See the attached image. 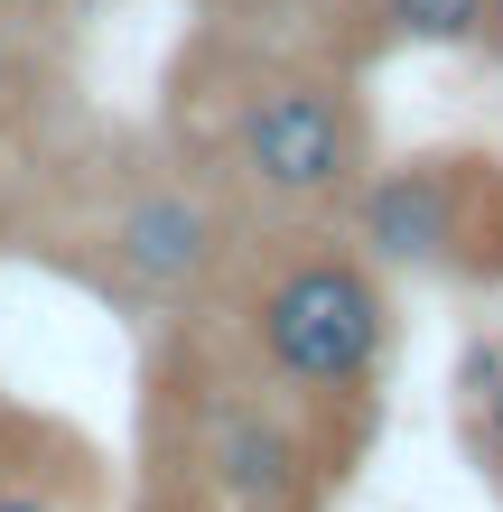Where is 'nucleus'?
Masks as SVG:
<instances>
[{
  "label": "nucleus",
  "instance_id": "6e6552de",
  "mask_svg": "<svg viewBox=\"0 0 503 512\" xmlns=\"http://www.w3.org/2000/svg\"><path fill=\"white\" fill-rule=\"evenodd\" d=\"M476 38H485V47L503 56V0H485V19H476Z\"/></svg>",
  "mask_w": 503,
  "mask_h": 512
},
{
  "label": "nucleus",
  "instance_id": "0eeeda50",
  "mask_svg": "<svg viewBox=\"0 0 503 512\" xmlns=\"http://www.w3.org/2000/svg\"><path fill=\"white\" fill-rule=\"evenodd\" d=\"M485 429H494V447H503V364L485 373Z\"/></svg>",
  "mask_w": 503,
  "mask_h": 512
},
{
  "label": "nucleus",
  "instance_id": "7ed1b4c3",
  "mask_svg": "<svg viewBox=\"0 0 503 512\" xmlns=\"http://www.w3.org/2000/svg\"><path fill=\"white\" fill-rule=\"evenodd\" d=\"M466 159H410V168H373L354 177V224H364L373 261H448V243L466 233Z\"/></svg>",
  "mask_w": 503,
  "mask_h": 512
},
{
  "label": "nucleus",
  "instance_id": "f03ea898",
  "mask_svg": "<svg viewBox=\"0 0 503 512\" xmlns=\"http://www.w3.org/2000/svg\"><path fill=\"white\" fill-rule=\"evenodd\" d=\"M233 159L280 205H336L364 177V103L327 75H271L233 112Z\"/></svg>",
  "mask_w": 503,
  "mask_h": 512
},
{
  "label": "nucleus",
  "instance_id": "1a4fd4ad",
  "mask_svg": "<svg viewBox=\"0 0 503 512\" xmlns=\"http://www.w3.org/2000/svg\"><path fill=\"white\" fill-rule=\"evenodd\" d=\"M10 94H19V66H10V38H0V112H10Z\"/></svg>",
  "mask_w": 503,
  "mask_h": 512
},
{
  "label": "nucleus",
  "instance_id": "423d86ee",
  "mask_svg": "<svg viewBox=\"0 0 503 512\" xmlns=\"http://www.w3.org/2000/svg\"><path fill=\"white\" fill-rule=\"evenodd\" d=\"M373 10L410 47H466V38H476V19H485V0H373Z\"/></svg>",
  "mask_w": 503,
  "mask_h": 512
},
{
  "label": "nucleus",
  "instance_id": "f257e3e1",
  "mask_svg": "<svg viewBox=\"0 0 503 512\" xmlns=\"http://www.w3.org/2000/svg\"><path fill=\"white\" fill-rule=\"evenodd\" d=\"M382 336H392V308H382V280L345 252H299L289 270H271V289L252 298V345L289 391H364L382 364Z\"/></svg>",
  "mask_w": 503,
  "mask_h": 512
},
{
  "label": "nucleus",
  "instance_id": "39448f33",
  "mask_svg": "<svg viewBox=\"0 0 503 512\" xmlns=\"http://www.w3.org/2000/svg\"><path fill=\"white\" fill-rule=\"evenodd\" d=\"M215 466H224V485L243 494V503H280L289 485H299V447H289V429H280V419H261V410H233L224 419Z\"/></svg>",
  "mask_w": 503,
  "mask_h": 512
},
{
  "label": "nucleus",
  "instance_id": "9d476101",
  "mask_svg": "<svg viewBox=\"0 0 503 512\" xmlns=\"http://www.w3.org/2000/svg\"><path fill=\"white\" fill-rule=\"evenodd\" d=\"M0 512H47V503H0Z\"/></svg>",
  "mask_w": 503,
  "mask_h": 512
},
{
  "label": "nucleus",
  "instance_id": "9b49d317",
  "mask_svg": "<svg viewBox=\"0 0 503 512\" xmlns=\"http://www.w3.org/2000/svg\"><path fill=\"white\" fill-rule=\"evenodd\" d=\"M19 10H38V0H19Z\"/></svg>",
  "mask_w": 503,
  "mask_h": 512
},
{
  "label": "nucleus",
  "instance_id": "20e7f679",
  "mask_svg": "<svg viewBox=\"0 0 503 512\" xmlns=\"http://www.w3.org/2000/svg\"><path fill=\"white\" fill-rule=\"evenodd\" d=\"M215 243H224L215 205H205V196H187V187L131 196L122 215H112V261H122L140 289H187V280H205Z\"/></svg>",
  "mask_w": 503,
  "mask_h": 512
}]
</instances>
